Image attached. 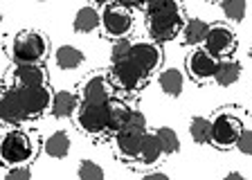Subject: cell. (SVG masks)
Returning a JSON list of instances; mask_svg holds the SVG:
<instances>
[{
	"label": "cell",
	"instance_id": "obj_36",
	"mask_svg": "<svg viewBox=\"0 0 252 180\" xmlns=\"http://www.w3.org/2000/svg\"><path fill=\"white\" fill-rule=\"evenodd\" d=\"M248 57H250V59H252V45H250V50H248Z\"/></svg>",
	"mask_w": 252,
	"mask_h": 180
},
{
	"label": "cell",
	"instance_id": "obj_2",
	"mask_svg": "<svg viewBox=\"0 0 252 180\" xmlns=\"http://www.w3.org/2000/svg\"><path fill=\"white\" fill-rule=\"evenodd\" d=\"M36 153V144L32 135L21 128H11L0 138V162L5 167L11 164H27Z\"/></svg>",
	"mask_w": 252,
	"mask_h": 180
},
{
	"label": "cell",
	"instance_id": "obj_1",
	"mask_svg": "<svg viewBox=\"0 0 252 180\" xmlns=\"http://www.w3.org/2000/svg\"><path fill=\"white\" fill-rule=\"evenodd\" d=\"M50 52V43H47L45 34L38 30H23V32L14 34L9 43V57L14 65L18 63H43Z\"/></svg>",
	"mask_w": 252,
	"mask_h": 180
},
{
	"label": "cell",
	"instance_id": "obj_35",
	"mask_svg": "<svg viewBox=\"0 0 252 180\" xmlns=\"http://www.w3.org/2000/svg\"><path fill=\"white\" fill-rule=\"evenodd\" d=\"M227 178H241V174H239V171H230V174H227Z\"/></svg>",
	"mask_w": 252,
	"mask_h": 180
},
{
	"label": "cell",
	"instance_id": "obj_13",
	"mask_svg": "<svg viewBox=\"0 0 252 180\" xmlns=\"http://www.w3.org/2000/svg\"><path fill=\"white\" fill-rule=\"evenodd\" d=\"M128 57H131L147 74L156 72V70L160 68V61H162V52H160V48H158L156 43H149V41L133 43Z\"/></svg>",
	"mask_w": 252,
	"mask_h": 180
},
{
	"label": "cell",
	"instance_id": "obj_12",
	"mask_svg": "<svg viewBox=\"0 0 252 180\" xmlns=\"http://www.w3.org/2000/svg\"><path fill=\"white\" fill-rule=\"evenodd\" d=\"M23 122H27V120L21 108V101H18V95H16L14 86L0 88V124L18 126V124H23Z\"/></svg>",
	"mask_w": 252,
	"mask_h": 180
},
{
	"label": "cell",
	"instance_id": "obj_31",
	"mask_svg": "<svg viewBox=\"0 0 252 180\" xmlns=\"http://www.w3.org/2000/svg\"><path fill=\"white\" fill-rule=\"evenodd\" d=\"M122 128H128V131H137V133H144L147 131V117H144V113L135 111V108H131V113H128V117H126V122Z\"/></svg>",
	"mask_w": 252,
	"mask_h": 180
},
{
	"label": "cell",
	"instance_id": "obj_9",
	"mask_svg": "<svg viewBox=\"0 0 252 180\" xmlns=\"http://www.w3.org/2000/svg\"><path fill=\"white\" fill-rule=\"evenodd\" d=\"M203 48L216 59H225L236 50V34L227 25H210L205 34Z\"/></svg>",
	"mask_w": 252,
	"mask_h": 180
},
{
	"label": "cell",
	"instance_id": "obj_3",
	"mask_svg": "<svg viewBox=\"0 0 252 180\" xmlns=\"http://www.w3.org/2000/svg\"><path fill=\"white\" fill-rule=\"evenodd\" d=\"M243 131L241 117L234 115L232 111H220L212 120V138L210 144L216 149H232L236 144L239 133Z\"/></svg>",
	"mask_w": 252,
	"mask_h": 180
},
{
	"label": "cell",
	"instance_id": "obj_32",
	"mask_svg": "<svg viewBox=\"0 0 252 180\" xmlns=\"http://www.w3.org/2000/svg\"><path fill=\"white\" fill-rule=\"evenodd\" d=\"M243 155H252V128H246L239 133V138H236V144H234Z\"/></svg>",
	"mask_w": 252,
	"mask_h": 180
},
{
	"label": "cell",
	"instance_id": "obj_28",
	"mask_svg": "<svg viewBox=\"0 0 252 180\" xmlns=\"http://www.w3.org/2000/svg\"><path fill=\"white\" fill-rule=\"evenodd\" d=\"M144 9L149 14H167V11H180V2L178 0H147Z\"/></svg>",
	"mask_w": 252,
	"mask_h": 180
},
{
	"label": "cell",
	"instance_id": "obj_30",
	"mask_svg": "<svg viewBox=\"0 0 252 180\" xmlns=\"http://www.w3.org/2000/svg\"><path fill=\"white\" fill-rule=\"evenodd\" d=\"M131 45H133V41H128L126 36L115 38V43H113V50H110V61L115 63V61H122V59H126L128 54H131Z\"/></svg>",
	"mask_w": 252,
	"mask_h": 180
},
{
	"label": "cell",
	"instance_id": "obj_25",
	"mask_svg": "<svg viewBox=\"0 0 252 180\" xmlns=\"http://www.w3.org/2000/svg\"><path fill=\"white\" fill-rule=\"evenodd\" d=\"M189 135L194 140L196 144H210V138H212V120L207 117H191L189 122Z\"/></svg>",
	"mask_w": 252,
	"mask_h": 180
},
{
	"label": "cell",
	"instance_id": "obj_24",
	"mask_svg": "<svg viewBox=\"0 0 252 180\" xmlns=\"http://www.w3.org/2000/svg\"><path fill=\"white\" fill-rule=\"evenodd\" d=\"M207 30H210V25L205 21L191 18V21H187L183 25V30H180V32H183V43H187V45H203Z\"/></svg>",
	"mask_w": 252,
	"mask_h": 180
},
{
	"label": "cell",
	"instance_id": "obj_14",
	"mask_svg": "<svg viewBox=\"0 0 252 180\" xmlns=\"http://www.w3.org/2000/svg\"><path fill=\"white\" fill-rule=\"evenodd\" d=\"M147 133V131H144ZM144 133H137V131H128V128H120L115 131V151L122 160H133L137 162V155H140V147H142V135Z\"/></svg>",
	"mask_w": 252,
	"mask_h": 180
},
{
	"label": "cell",
	"instance_id": "obj_23",
	"mask_svg": "<svg viewBox=\"0 0 252 180\" xmlns=\"http://www.w3.org/2000/svg\"><path fill=\"white\" fill-rule=\"evenodd\" d=\"M158 81H160V88H162V92H167L169 97H178L180 92H183L185 79H183V72H180L178 68L162 70V72H160V77H158Z\"/></svg>",
	"mask_w": 252,
	"mask_h": 180
},
{
	"label": "cell",
	"instance_id": "obj_38",
	"mask_svg": "<svg viewBox=\"0 0 252 180\" xmlns=\"http://www.w3.org/2000/svg\"><path fill=\"white\" fill-rule=\"evenodd\" d=\"M38 2H45V0H38Z\"/></svg>",
	"mask_w": 252,
	"mask_h": 180
},
{
	"label": "cell",
	"instance_id": "obj_33",
	"mask_svg": "<svg viewBox=\"0 0 252 180\" xmlns=\"http://www.w3.org/2000/svg\"><path fill=\"white\" fill-rule=\"evenodd\" d=\"M7 180H30L32 178V169L27 164H11L9 169L5 171Z\"/></svg>",
	"mask_w": 252,
	"mask_h": 180
},
{
	"label": "cell",
	"instance_id": "obj_34",
	"mask_svg": "<svg viewBox=\"0 0 252 180\" xmlns=\"http://www.w3.org/2000/svg\"><path fill=\"white\" fill-rule=\"evenodd\" d=\"M94 5H108V2H113V0H93Z\"/></svg>",
	"mask_w": 252,
	"mask_h": 180
},
{
	"label": "cell",
	"instance_id": "obj_7",
	"mask_svg": "<svg viewBox=\"0 0 252 180\" xmlns=\"http://www.w3.org/2000/svg\"><path fill=\"white\" fill-rule=\"evenodd\" d=\"M77 126L88 135H106L108 133V108L104 104H90L79 101L77 108Z\"/></svg>",
	"mask_w": 252,
	"mask_h": 180
},
{
	"label": "cell",
	"instance_id": "obj_27",
	"mask_svg": "<svg viewBox=\"0 0 252 180\" xmlns=\"http://www.w3.org/2000/svg\"><path fill=\"white\" fill-rule=\"evenodd\" d=\"M220 7H223V14H225L227 21L241 23L243 18H246V9H248L246 0H223Z\"/></svg>",
	"mask_w": 252,
	"mask_h": 180
},
{
	"label": "cell",
	"instance_id": "obj_15",
	"mask_svg": "<svg viewBox=\"0 0 252 180\" xmlns=\"http://www.w3.org/2000/svg\"><path fill=\"white\" fill-rule=\"evenodd\" d=\"M16 86H47V72L43 63H18L11 70Z\"/></svg>",
	"mask_w": 252,
	"mask_h": 180
},
{
	"label": "cell",
	"instance_id": "obj_21",
	"mask_svg": "<svg viewBox=\"0 0 252 180\" xmlns=\"http://www.w3.org/2000/svg\"><path fill=\"white\" fill-rule=\"evenodd\" d=\"M162 155V149H160V142H158L156 133H144L142 135V147H140V155H137V162L142 164H156Z\"/></svg>",
	"mask_w": 252,
	"mask_h": 180
},
{
	"label": "cell",
	"instance_id": "obj_26",
	"mask_svg": "<svg viewBox=\"0 0 252 180\" xmlns=\"http://www.w3.org/2000/svg\"><path fill=\"white\" fill-rule=\"evenodd\" d=\"M156 138H158V142H160V149H162V153H167V155L178 153L180 140H178V135H176V131H173V128L160 126V128L156 131Z\"/></svg>",
	"mask_w": 252,
	"mask_h": 180
},
{
	"label": "cell",
	"instance_id": "obj_16",
	"mask_svg": "<svg viewBox=\"0 0 252 180\" xmlns=\"http://www.w3.org/2000/svg\"><path fill=\"white\" fill-rule=\"evenodd\" d=\"M79 95L70 92V90H57L52 95V104L50 111L54 113V117H72L79 108Z\"/></svg>",
	"mask_w": 252,
	"mask_h": 180
},
{
	"label": "cell",
	"instance_id": "obj_5",
	"mask_svg": "<svg viewBox=\"0 0 252 180\" xmlns=\"http://www.w3.org/2000/svg\"><path fill=\"white\" fill-rule=\"evenodd\" d=\"M108 77H110V81H113L115 88L124 90V92H135V90H140L142 86H144L149 74L144 72L131 57H126V59H122V61H115V63H113Z\"/></svg>",
	"mask_w": 252,
	"mask_h": 180
},
{
	"label": "cell",
	"instance_id": "obj_18",
	"mask_svg": "<svg viewBox=\"0 0 252 180\" xmlns=\"http://www.w3.org/2000/svg\"><path fill=\"white\" fill-rule=\"evenodd\" d=\"M72 25H74V30H77V32L90 34V32H94L97 27H101V14L94 9V7L86 5V7H81V9L74 14Z\"/></svg>",
	"mask_w": 252,
	"mask_h": 180
},
{
	"label": "cell",
	"instance_id": "obj_17",
	"mask_svg": "<svg viewBox=\"0 0 252 180\" xmlns=\"http://www.w3.org/2000/svg\"><path fill=\"white\" fill-rule=\"evenodd\" d=\"M241 79V63L236 61V59H219V63H216V72H214V81L223 88L227 86H234L236 81Z\"/></svg>",
	"mask_w": 252,
	"mask_h": 180
},
{
	"label": "cell",
	"instance_id": "obj_6",
	"mask_svg": "<svg viewBox=\"0 0 252 180\" xmlns=\"http://www.w3.org/2000/svg\"><path fill=\"white\" fill-rule=\"evenodd\" d=\"M133 11L122 2H108L101 11V30L110 38H122L133 30Z\"/></svg>",
	"mask_w": 252,
	"mask_h": 180
},
{
	"label": "cell",
	"instance_id": "obj_20",
	"mask_svg": "<svg viewBox=\"0 0 252 180\" xmlns=\"http://www.w3.org/2000/svg\"><path fill=\"white\" fill-rule=\"evenodd\" d=\"M106 108H108V133L120 131V128L124 126L128 113H131V106L124 104L122 99H117V97H110V99L106 101Z\"/></svg>",
	"mask_w": 252,
	"mask_h": 180
},
{
	"label": "cell",
	"instance_id": "obj_37",
	"mask_svg": "<svg viewBox=\"0 0 252 180\" xmlns=\"http://www.w3.org/2000/svg\"><path fill=\"white\" fill-rule=\"evenodd\" d=\"M207 2H223V0H207Z\"/></svg>",
	"mask_w": 252,
	"mask_h": 180
},
{
	"label": "cell",
	"instance_id": "obj_22",
	"mask_svg": "<svg viewBox=\"0 0 252 180\" xmlns=\"http://www.w3.org/2000/svg\"><path fill=\"white\" fill-rule=\"evenodd\" d=\"M54 59H57V65L61 70H74L84 63L86 57H84V52L79 48H74V45H61V48H57V52H54Z\"/></svg>",
	"mask_w": 252,
	"mask_h": 180
},
{
	"label": "cell",
	"instance_id": "obj_8",
	"mask_svg": "<svg viewBox=\"0 0 252 180\" xmlns=\"http://www.w3.org/2000/svg\"><path fill=\"white\" fill-rule=\"evenodd\" d=\"M185 25L183 18V9L180 11H167V14H149L147 16V30L149 36L156 43H164L171 41L180 34Z\"/></svg>",
	"mask_w": 252,
	"mask_h": 180
},
{
	"label": "cell",
	"instance_id": "obj_11",
	"mask_svg": "<svg viewBox=\"0 0 252 180\" xmlns=\"http://www.w3.org/2000/svg\"><path fill=\"white\" fill-rule=\"evenodd\" d=\"M216 63H219V59L212 57L205 48L203 50L196 48L194 52H189V57H187V72L196 84H205V81L214 79Z\"/></svg>",
	"mask_w": 252,
	"mask_h": 180
},
{
	"label": "cell",
	"instance_id": "obj_4",
	"mask_svg": "<svg viewBox=\"0 0 252 180\" xmlns=\"http://www.w3.org/2000/svg\"><path fill=\"white\" fill-rule=\"evenodd\" d=\"M14 90L21 101V108L25 113V120H36L43 113L50 111L52 104V92L47 86H16Z\"/></svg>",
	"mask_w": 252,
	"mask_h": 180
},
{
	"label": "cell",
	"instance_id": "obj_29",
	"mask_svg": "<svg viewBox=\"0 0 252 180\" xmlns=\"http://www.w3.org/2000/svg\"><path fill=\"white\" fill-rule=\"evenodd\" d=\"M77 176L81 180H101L104 178V169L97 162H93V160H81Z\"/></svg>",
	"mask_w": 252,
	"mask_h": 180
},
{
	"label": "cell",
	"instance_id": "obj_10",
	"mask_svg": "<svg viewBox=\"0 0 252 180\" xmlns=\"http://www.w3.org/2000/svg\"><path fill=\"white\" fill-rule=\"evenodd\" d=\"M113 81H110L108 74L104 72H97V74H90L88 79L81 84L79 88V99L81 101H90V104H104L113 97Z\"/></svg>",
	"mask_w": 252,
	"mask_h": 180
},
{
	"label": "cell",
	"instance_id": "obj_19",
	"mask_svg": "<svg viewBox=\"0 0 252 180\" xmlns=\"http://www.w3.org/2000/svg\"><path fill=\"white\" fill-rule=\"evenodd\" d=\"M45 153L54 160H63L70 153V135L65 131H54L52 135H47V140L43 142Z\"/></svg>",
	"mask_w": 252,
	"mask_h": 180
}]
</instances>
